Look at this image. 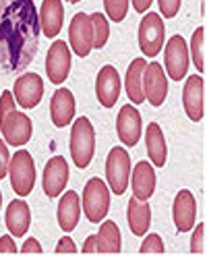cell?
Segmentation results:
<instances>
[{"label":"cell","instance_id":"cell-1","mask_svg":"<svg viewBox=\"0 0 207 259\" xmlns=\"http://www.w3.org/2000/svg\"><path fill=\"white\" fill-rule=\"evenodd\" d=\"M95 152V131L87 116H79L71 131V156L77 168H87Z\"/></svg>","mask_w":207,"mask_h":259},{"label":"cell","instance_id":"cell-2","mask_svg":"<svg viewBox=\"0 0 207 259\" xmlns=\"http://www.w3.org/2000/svg\"><path fill=\"white\" fill-rule=\"evenodd\" d=\"M110 209V189L101 179L87 181L83 189V211L91 224H99Z\"/></svg>","mask_w":207,"mask_h":259},{"label":"cell","instance_id":"cell-3","mask_svg":"<svg viewBox=\"0 0 207 259\" xmlns=\"http://www.w3.org/2000/svg\"><path fill=\"white\" fill-rule=\"evenodd\" d=\"M9 175H11V187L19 197H27L33 191L35 185V164L27 149H21L11 158L9 164Z\"/></svg>","mask_w":207,"mask_h":259},{"label":"cell","instance_id":"cell-4","mask_svg":"<svg viewBox=\"0 0 207 259\" xmlns=\"http://www.w3.org/2000/svg\"><path fill=\"white\" fill-rule=\"evenodd\" d=\"M106 179L114 195H124L131 181V158L124 147L110 149L106 160Z\"/></svg>","mask_w":207,"mask_h":259},{"label":"cell","instance_id":"cell-5","mask_svg":"<svg viewBox=\"0 0 207 259\" xmlns=\"http://www.w3.org/2000/svg\"><path fill=\"white\" fill-rule=\"evenodd\" d=\"M164 35H166V27L164 21L158 13H147L141 19L139 25V48L145 56H158L164 48Z\"/></svg>","mask_w":207,"mask_h":259},{"label":"cell","instance_id":"cell-6","mask_svg":"<svg viewBox=\"0 0 207 259\" xmlns=\"http://www.w3.org/2000/svg\"><path fill=\"white\" fill-rule=\"evenodd\" d=\"M0 131H3V137L9 145L21 147V145L29 143V139L33 135V124H31V118L27 114L13 110L3 122H0Z\"/></svg>","mask_w":207,"mask_h":259},{"label":"cell","instance_id":"cell-7","mask_svg":"<svg viewBox=\"0 0 207 259\" xmlns=\"http://www.w3.org/2000/svg\"><path fill=\"white\" fill-rule=\"evenodd\" d=\"M69 41H71V48L77 56L85 58L91 48H93V25H91V19L85 13H77L71 21V27H69Z\"/></svg>","mask_w":207,"mask_h":259},{"label":"cell","instance_id":"cell-8","mask_svg":"<svg viewBox=\"0 0 207 259\" xmlns=\"http://www.w3.org/2000/svg\"><path fill=\"white\" fill-rule=\"evenodd\" d=\"M46 73L54 85L65 83L69 73H71V48L67 46V41L56 39L48 50L46 56Z\"/></svg>","mask_w":207,"mask_h":259},{"label":"cell","instance_id":"cell-9","mask_svg":"<svg viewBox=\"0 0 207 259\" xmlns=\"http://www.w3.org/2000/svg\"><path fill=\"white\" fill-rule=\"evenodd\" d=\"M166 71L174 81H182L189 71V48L182 35H172L166 44Z\"/></svg>","mask_w":207,"mask_h":259},{"label":"cell","instance_id":"cell-10","mask_svg":"<svg viewBox=\"0 0 207 259\" xmlns=\"http://www.w3.org/2000/svg\"><path fill=\"white\" fill-rule=\"evenodd\" d=\"M143 94L151 106H162L168 96V81L160 62H149L143 71Z\"/></svg>","mask_w":207,"mask_h":259},{"label":"cell","instance_id":"cell-11","mask_svg":"<svg viewBox=\"0 0 207 259\" xmlns=\"http://www.w3.org/2000/svg\"><path fill=\"white\" fill-rule=\"evenodd\" d=\"M184 112L193 122H199L205 114V81L201 75H191L184 83L182 92Z\"/></svg>","mask_w":207,"mask_h":259},{"label":"cell","instance_id":"cell-12","mask_svg":"<svg viewBox=\"0 0 207 259\" xmlns=\"http://www.w3.org/2000/svg\"><path fill=\"white\" fill-rule=\"evenodd\" d=\"M13 96L17 98V104L21 108L31 110V108H35L41 102V96H44V81H41V77L35 75V73L21 75L15 81Z\"/></svg>","mask_w":207,"mask_h":259},{"label":"cell","instance_id":"cell-13","mask_svg":"<svg viewBox=\"0 0 207 259\" xmlns=\"http://www.w3.org/2000/svg\"><path fill=\"white\" fill-rule=\"evenodd\" d=\"M95 96L104 108H114L120 98V77L112 64L101 67L95 79Z\"/></svg>","mask_w":207,"mask_h":259},{"label":"cell","instance_id":"cell-14","mask_svg":"<svg viewBox=\"0 0 207 259\" xmlns=\"http://www.w3.org/2000/svg\"><path fill=\"white\" fill-rule=\"evenodd\" d=\"M172 218L178 232H189L195 226L197 218V201L189 189H182L176 193L174 203H172Z\"/></svg>","mask_w":207,"mask_h":259},{"label":"cell","instance_id":"cell-15","mask_svg":"<svg viewBox=\"0 0 207 259\" xmlns=\"http://www.w3.org/2000/svg\"><path fill=\"white\" fill-rule=\"evenodd\" d=\"M116 131H118V139L127 145V147H135L139 143L141 137V114L135 106L127 104L120 108L118 118H116Z\"/></svg>","mask_w":207,"mask_h":259},{"label":"cell","instance_id":"cell-16","mask_svg":"<svg viewBox=\"0 0 207 259\" xmlns=\"http://www.w3.org/2000/svg\"><path fill=\"white\" fill-rule=\"evenodd\" d=\"M69 183V164L62 156H54L44 168V193L52 199L67 189Z\"/></svg>","mask_w":207,"mask_h":259},{"label":"cell","instance_id":"cell-17","mask_svg":"<svg viewBox=\"0 0 207 259\" xmlns=\"http://www.w3.org/2000/svg\"><path fill=\"white\" fill-rule=\"evenodd\" d=\"M50 116H52L54 126H58V128L67 126L73 120V116H75V96L69 90L60 88V90L54 92L52 102H50Z\"/></svg>","mask_w":207,"mask_h":259},{"label":"cell","instance_id":"cell-18","mask_svg":"<svg viewBox=\"0 0 207 259\" xmlns=\"http://www.w3.org/2000/svg\"><path fill=\"white\" fill-rule=\"evenodd\" d=\"M62 21H65V7L62 0H44L39 9V23L41 31L46 37H56L62 29Z\"/></svg>","mask_w":207,"mask_h":259},{"label":"cell","instance_id":"cell-19","mask_svg":"<svg viewBox=\"0 0 207 259\" xmlns=\"http://www.w3.org/2000/svg\"><path fill=\"white\" fill-rule=\"evenodd\" d=\"M56 218H58V226L65 232H73L77 228L79 218H81V199L75 191H67L65 195H62V199L58 203Z\"/></svg>","mask_w":207,"mask_h":259},{"label":"cell","instance_id":"cell-20","mask_svg":"<svg viewBox=\"0 0 207 259\" xmlns=\"http://www.w3.org/2000/svg\"><path fill=\"white\" fill-rule=\"evenodd\" d=\"M156 191V172L149 162L141 160L133 168V197L147 201Z\"/></svg>","mask_w":207,"mask_h":259},{"label":"cell","instance_id":"cell-21","mask_svg":"<svg viewBox=\"0 0 207 259\" xmlns=\"http://www.w3.org/2000/svg\"><path fill=\"white\" fill-rule=\"evenodd\" d=\"M145 145H147V154H149L151 164L158 168H164L166 160H168V147H166L162 126L158 122H149L147 131H145Z\"/></svg>","mask_w":207,"mask_h":259},{"label":"cell","instance_id":"cell-22","mask_svg":"<svg viewBox=\"0 0 207 259\" xmlns=\"http://www.w3.org/2000/svg\"><path fill=\"white\" fill-rule=\"evenodd\" d=\"M127 220H129V228L135 236H145L151 224V209L147 205V201H141L137 197H131L129 201V209H127Z\"/></svg>","mask_w":207,"mask_h":259},{"label":"cell","instance_id":"cell-23","mask_svg":"<svg viewBox=\"0 0 207 259\" xmlns=\"http://www.w3.org/2000/svg\"><path fill=\"white\" fill-rule=\"evenodd\" d=\"M29 222H31V213H29V205L23 199H15L11 201L9 209H7V228L13 236H25V232L29 230Z\"/></svg>","mask_w":207,"mask_h":259},{"label":"cell","instance_id":"cell-24","mask_svg":"<svg viewBox=\"0 0 207 259\" xmlns=\"http://www.w3.org/2000/svg\"><path fill=\"white\" fill-rule=\"evenodd\" d=\"M145 67H147V60L145 58H135L131 62L129 71H127V81H124V85H127L129 100L135 106L145 102V94H143V71H145Z\"/></svg>","mask_w":207,"mask_h":259},{"label":"cell","instance_id":"cell-25","mask_svg":"<svg viewBox=\"0 0 207 259\" xmlns=\"http://www.w3.org/2000/svg\"><path fill=\"white\" fill-rule=\"evenodd\" d=\"M120 243H122V239H120V230H118L116 222H112V220L104 222L99 228V234H97V253H118L122 247Z\"/></svg>","mask_w":207,"mask_h":259},{"label":"cell","instance_id":"cell-26","mask_svg":"<svg viewBox=\"0 0 207 259\" xmlns=\"http://www.w3.org/2000/svg\"><path fill=\"white\" fill-rule=\"evenodd\" d=\"M89 19H91V25H93V48L99 50V48L106 46V41L110 37L108 19L101 13H93V15H89Z\"/></svg>","mask_w":207,"mask_h":259},{"label":"cell","instance_id":"cell-27","mask_svg":"<svg viewBox=\"0 0 207 259\" xmlns=\"http://www.w3.org/2000/svg\"><path fill=\"white\" fill-rule=\"evenodd\" d=\"M191 52H193V62L201 73H205V27H197L191 39Z\"/></svg>","mask_w":207,"mask_h":259},{"label":"cell","instance_id":"cell-28","mask_svg":"<svg viewBox=\"0 0 207 259\" xmlns=\"http://www.w3.org/2000/svg\"><path fill=\"white\" fill-rule=\"evenodd\" d=\"M104 9L114 23H120L129 13V0H104Z\"/></svg>","mask_w":207,"mask_h":259},{"label":"cell","instance_id":"cell-29","mask_svg":"<svg viewBox=\"0 0 207 259\" xmlns=\"http://www.w3.org/2000/svg\"><path fill=\"white\" fill-rule=\"evenodd\" d=\"M143 255L147 253H164V243L160 239V234H149L145 236V241L141 243V249H139Z\"/></svg>","mask_w":207,"mask_h":259},{"label":"cell","instance_id":"cell-30","mask_svg":"<svg viewBox=\"0 0 207 259\" xmlns=\"http://www.w3.org/2000/svg\"><path fill=\"white\" fill-rule=\"evenodd\" d=\"M191 251L203 255L205 253V222H199V226L193 232V239H191Z\"/></svg>","mask_w":207,"mask_h":259},{"label":"cell","instance_id":"cell-31","mask_svg":"<svg viewBox=\"0 0 207 259\" xmlns=\"http://www.w3.org/2000/svg\"><path fill=\"white\" fill-rule=\"evenodd\" d=\"M13 110H17L13 92H3V96H0V122H3Z\"/></svg>","mask_w":207,"mask_h":259},{"label":"cell","instance_id":"cell-32","mask_svg":"<svg viewBox=\"0 0 207 259\" xmlns=\"http://www.w3.org/2000/svg\"><path fill=\"white\" fill-rule=\"evenodd\" d=\"M160 5V17H166V19H172L178 15L180 11V0H158Z\"/></svg>","mask_w":207,"mask_h":259},{"label":"cell","instance_id":"cell-33","mask_svg":"<svg viewBox=\"0 0 207 259\" xmlns=\"http://www.w3.org/2000/svg\"><path fill=\"white\" fill-rule=\"evenodd\" d=\"M9 164H11V156L7 149V141L0 139V181L9 175Z\"/></svg>","mask_w":207,"mask_h":259},{"label":"cell","instance_id":"cell-34","mask_svg":"<svg viewBox=\"0 0 207 259\" xmlns=\"http://www.w3.org/2000/svg\"><path fill=\"white\" fill-rule=\"evenodd\" d=\"M56 253H58V255H65V253L73 255V253H77V247H75L73 239H69V236H65V239H60V241H58V245H56Z\"/></svg>","mask_w":207,"mask_h":259},{"label":"cell","instance_id":"cell-35","mask_svg":"<svg viewBox=\"0 0 207 259\" xmlns=\"http://www.w3.org/2000/svg\"><path fill=\"white\" fill-rule=\"evenodd\" d=\"M0 253H17V245L13 243V236L5 234V236H0Z\"/></svg>","mask_w":207,"mask_h":259},{"label":"cell","instance_id":"cell-36","mask_svg":"<svg viewBox=\"0 0 207 259\" xmlns=\"http://www.w3.org/2000/svg\"><path fill=\"white\" fill-rule=\"evenodd\" d=\"M21 253H27V255H29V253H37V255H39V253H41V245H39L35 239H27L25 245L21 247Z\"/></svg>","mask_w":207,"mask_h":259},{"label":"cell","instance_id":"cell-37","mask_svg":"<svg viewBox=\"0 0 207 259\" xmlns=\"http://www.w3.org/2000/svg\"><path fill=\"white\" fill-rule=\"evenodd\" d=\"M83 253H97V234L87 236L85 245H83Z\"/></svg>","mask_w":207,"mask_h":259},{"label":"cell","instance_id":"cell-38","mask_svg":"<svg viewBox=\"0 0 207 259\" xmlns=\"http://www.w3.org/2000/svg\"><path fill=\"white\" fill-rule=\"evenodd\" d=\"M151 3H153V0H133V9L137 13H147L149 7H151Z\"/></svg>","mask_w":207,"mask_h":259},{"label":"cell","instance_id":"cell-39","mask_svg":"<svg viewBox=\"0 0 207 259\" xmlns=\"http://www.w3.org/2000/svg\"><path fill=\"white\" fill-rule=\"evenodd\" d=\"M67 3H71V5H77V3H79V0H67Z\"/></svg>","mask_w":207,"mask_h":259},{"label":"cell","instance_id":"cell-40","mask_svg":"<svg viewBox=\"0 0 207 259\" xmlns=\"http://www.w3.org/2000/svg\"><path fill=\"white\" fill-rule=\"evenodd\" d=\"M0 205H3V193H0Z\"/></svg>","mask_w":207,"mask_h":259}]
</instances>
